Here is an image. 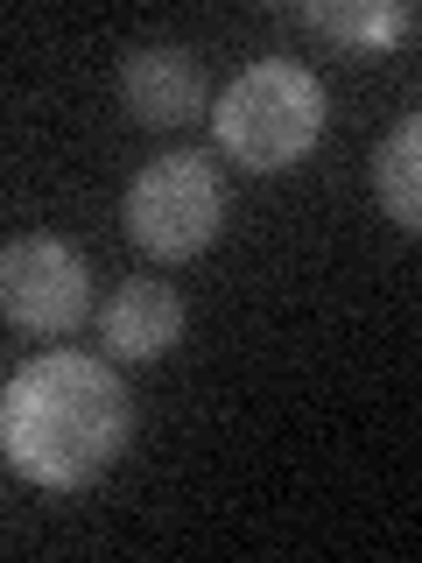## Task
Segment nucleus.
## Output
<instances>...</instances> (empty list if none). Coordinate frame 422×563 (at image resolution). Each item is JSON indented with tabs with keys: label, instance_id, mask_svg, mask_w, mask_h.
<instances>
[{
	"label": "nucleus",
	"instance_id": "nucleus-1",
	"mask_svg": "<svg viewBox=\"0 0 422 563\" xmlns=\"http://www.w3.org/2000/svg\"><path fill=\"white\" fill-rule=\"evenodd\" d=\"M134 409L113 366L92 352H35L0 395V451L35 486L78 493L127 451Z\"/></svg>",
	"mask_w": 422,
	"mask_h": 563
},
{
	"label": "nucleus",
	"instance_id": "nucleus-2",
	"mask_svg": "<svg viewBox=\"0 0 422 563\" xmlns=\"http://www.w3.org/2000/svg\"><path fill=\"white\" fill-rule=\"evenodd\" d=\"M211 128H219V148L240 169H289L324 134V85L289 57H260L225 85Z\"/></svg>",
	"mask_w": 422,
	"mask_h": 563
},
{
	"label": "nucleus",
	"instance_id": "nucleus-3",
	"mask_svg": "<svg viewBox=\"0 0 422 563\" xmlns=\"http://www.w3.org/2000/svg\"><path fill=\"white\" fill-rule=\"evenodd\" d=\"M219 225H225V184L211 169V155H198V148L155 155L127 184V240L155 261L204 254Z\"/></svg>",
	"mask_w": 422,
	"mask_h": 563
},
{
	"label": "nucleus",
	"instance_id": "nucleus-4",
	"mask_svg": "<svg viewBox=\"0 0 422 563\" xmlns=\"http://www.w3.org/2000/svg\"><path fill=\"white\" fill-rule=\"evenodd\" d=\"M92 303L85 254L57 233H22L0 246V317L35 339H64Z\"/></svg>",
	"mask_w": 422,
	"mask_h": 563
},
{
	"label": "nucleus",
	"instance_id": "nucleus-5",
	"mask_svg": "<svg viewBox=\"0 0 422 563\" xmlns=\"http://www.w3.org/2000/svg\"><path fill=\"white\" fill-rule=\"evenodd\" d=\"M120 99H127V113L148 120V128H184L204 106V70L176 43H141L134 57L120 64Z\"/></svg>",
	"mask_w": 422,
	"mask_h": 563
},
{
	"label": "nucleus",
	"instance_id": "nucleus-6",
	"mask_svg": "<svg viewBox=\"0 0 422 563\" xmlns=\"http://www.w3.org/2000/svg\"><path fill=\"white\" fill-rule=\"evenodd\" d=\"M99 324H106V339H113L120 360H155V352H169L176 331H184V303H176L169 282H120Z\"/></svg>",
	"mask_w": 422,
	"mask_h": 563
},
{
	"label": "nucleus",
	"instance_id": "nucleus-7",
	"mask_svg": "<svg viewBox=\"0 0 422 563\" xmlns=\"http://www.w3.org/2000/svg\"><path fill=\"white\" fill-rule=\"evenodd\" d=\"M303 22L316 35H331V43H352V49H387V43H401V35L415 29V8H401V0H303Z\"/></svg>",
	"mask_w": 422,
	"mask_h": 563
},
{
	"label": "nucleus",
	"instance_id": "nucleus-8",
	"mask_svg": "<svg viewBox=\"0 0 422 563\" xmlns=\"http://www.w3.org/2000/svg\"><path fill=\"white\" fill-rule=\"evenodd\" d=\"M374 184H380L387 219H395L401 233H415V225H422V120H401V128L380 141Z\"/></svg>",
	"mask_w": 422,
	"mask_h": 563
}]
</instances>
